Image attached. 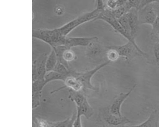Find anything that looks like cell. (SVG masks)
I'll use <instances>...</instances> for the list:
<instances>
[{
	"label": "cell",
	"instance_id": "6da1fadb",
	"mask_svg": "<svg viewBox=\"0 0 159 127\" xmlns=\"http://www.w3.org/2000/svg\"><path fill=\"white\" fill-rule=\"evenodd\" d=\"M101 11L97 9L71 20L59 28L61 33L64 36H67L71 31L80 25L91 20H94L99 16Z\"/></svg>",
	"mask_w": 159,
	"mask_h": 127
},
{
	"label": "cell",
	"instance_id": "7a4b0ae2",
	"mask_svg": "<svg viewBox=\"0 0 159 127\" xmlns=\"http://www.w3.org/2000/svg\"><path fill=\"white\" fill-rule=\"evenodd\" d=\"M108 49H113L116 51L119 56L125 58L128 62L134 58L142 56L147 57V53L141 49L137 47L133 43L128 42L127 43L121 46H112L108 47Z\"/></svg>",
	"mask_w": 159,
	"mask_h": 127
},
{
	"label": "cell",
	"instance_id": "3957f363",
	"mask_svg": "<svg viewBox=\"0 0 159 127\" xmlns=\"http://www.w3.org/2000/svg\"><path fill=\"white\" fill-rule=\"evenodd\" d=\"M98 20H103L109 24L115 31L126 38L128 42L133 43L138 48L140 49L136 42L134 38L124 29L117 20L111 15L108 10L105 9L94 21Z\"/></svg>",
	"mask_w": 159,
	"mask_h": 127
},
{
	"label": "cell",
	"instance_id": "277c9868",
	"mask_svg": "<svg viewBox=\"0 0 159 127\" xmlns=\"http://www.w3.org/2000/svg\"><path fill=\"white\" fill-rule=\"evenodd\" d=\"M153 1L138 11V16L140 25H152L157 17L155 10Z\"/></svg>",
	"mask_w": 159,
	"mask_h": 127
},
{
	"label": "cell",
	"instance_id": "5b68a950",
	"mask_svg": "<svg viewBox=\"0 0 159 127\" xmlns=\"http://www.w3.org/2000/svg\"><path fill=\"white\" fill-rule=\"evenodd\" d=\"M101 118L100 123L112 126H119L127 125L132 123L127 118L120 117L113 115L108 109H104L101 112Z\"/></svg>",
	"mask_w": 159,
	"mask_h": 127
},
{
	"label": "cell",
	"instance_id": "8992f818",
	"mask_svg": "<svg viewBox=\"0 0 159 127\" xmlns=\"http://www.w3.org/2000/svg\"><path fill=\"white\" fill-rule=\"evenodd\" d=\"M110 61H109L102 64L94 69L87 71L84 73H81L77 78L82 83L84 90H94L96 88L91 83V79L94 74L99 70L108 65Z\"/></svg>",
	"mask_w": 159,
	"mask_h": 127
},
{
	"label": "cell",
	"instance_id": "52a82bcc",
	"mask_svg": "<svg viewBox=\"0 0 159 127\" xmlns=\"http://www.w3.org/2000/svg\"><path fill=\"white\" fill-rule=\"evenodd\" d=\"M48 57L44 55L39 56L32 65L33 82L43 79L46 73V63Z\"/></svg>",
	"mask_w": 159,
	"mask_h": 127
},
{
	"label": "cell",
	"instance_id": "ba28073f",
	"mask_svg": "<svg viewBox=\"0 0 159 127\" xmlns=\"http://www.w3.org/2000/svg\"><path fill=\"white\" fill-rule=\"evenodd\" d=\"M97 37H66L64 46L69 49L77 46H88L90 44L98 41Z\"/></svg>",
	"mask_w": 159,
	"mask_h": 127
},
{
	"label": "cell",
	"instance_id": "9c48e42d",
	"mask_svg": "<svg viewBox=\"0 0 159 127\" xmlns=\"http://www.w3.org/2000/svg\"><path fill=\"white\" fill-rule=\"evenodd\" d=\"M136 85L133 86L130 90L126 93H121L113 100L109 108V112L118 117H122L121 109V106L126 99L129 96L135 87Z\"/></svg>",
	"mask_w": 159,
	"mask_h": 127
},
{
	"label": "cell",
	"instance_id": "30bf717a",
	"mask_svg": "<svg viewBox=\"0 0 159 127\" xmlns=\"http://www.w3.org/2000/svg\"><path fill=\"white\" fill-rule=\"evenodd\" d=\"M105 50L98 41L92 42L87 46L86 56L90 60H96L103 57Z\"/></svg>",
	"mask_w": 159,
	"mask_h": 127
},
{
	"label": "cell",
	"instance_id": "8fae6325",
	"mask_svg": "<svg viewBox=\"0 0 159 127\" xmlns=\"http://www.w3.org/2000/svg\"><path fill=\"white\" fill-rule=\"evenodd\" d=\"M138 11L132 9L127 13L131 34L134 39L137 36L140 25L138 16Z\"/></svg>",
	"mask_w": 159,
	"mask_h": 127
},
{
	"label": "cell",
	"instance_id": "7c38bea8",
	"mask_svg": "<svg viewBox=\"0 0 159 127\" xmlns=\"http://www.w3.org/2000/svg\"><path fill=\"white\" fill-rule=\"evenodd\" d=\"M77 115L84 116L88 120L94 114L93 109L88 103L87 98L85 99L83 104L80 107H77Z\"/></svg>",
	"mask_w": 159,
	"mask_h": 127
},
{
	"label": "cell",
	"instance_id": "4fadbf2b",
	"mask_svg": "<svg viewBox=\"0 0 159 127\" xmlns=\"http://www.w3.org/2000/svg\"><path fill=\"white\" fill-rule=\"evenodd\" d=\"M159 116L158 112L153 111L148 119L142 123L133 127H159Z\"/></svg>",
	"mask_w": 159,
	"mask_h": 127
},
{
	"label": "cell",
	"instance_id": "5bb4252c",
	"mask_svg": "<svg viewBox=\"0 0 159 127\" xmlns=\"http://www.w3.org/2000/svg\"><path fill=\"white\" fill-rule=\"evenodd\" d=\"M64 88L68 87L70 89L76 91H80L83 89V86L77 77L70 75L64 81Z\"/></svg>",
	"mask_w": 159,
	"mask_h": 127
},
{
	"label": "cell",
	"instance_id": "9a60e30c",
	"mask_svg": "<svg viewBox=\"0 0 159 127\" xmlns=\"http://www.w3.org/2000/svg\"><path fill=\"white\" fill-rule=\"evenodd\" d=\"M58 62V58L53 49L47 57L46 63V72L54 71Z\"/></svg>",
	"mask_w": 159,
	"mask_h": 127
},
{
	"label": "cell",
	"instance_id": "2e32d148",
	"mask_svg": "<svg viewBox=\"0 0 159 127\" xmlns=\"http://www.w3.org/2000/svg\"><path fill=\"white\" fill-rule=\"evenodd\" d=\"M74 75H65L61 74L55 71H51L46 72L44 77L46 84L54 81H64L69 76Z\"/></svg>",
	"mask_w": 159,
	"mask_h": 127
},
{
	"label": "cell",
	"instance_id": "e0dca14e",
	"mask_svg": "<svg viewBox=\"0 0 159 127\" xmlns=\"http://www.w3.org/2000/svg\"><path fill=\"white\" fill-rule=\"evenodd\" d=\"M69 98L74 102L77 107L80 106L83 103L86 98L80 91H76L70 89Z\"/></svg>",
	"mask_w": 159,
	"mask_h": 127
},
{
	"label": "cell",
	"instance_id": "ac0fdd59",
	"mask_svg": "<svg viewBox=\"0 0 159 127\" xmlns=\"http://www.w3.org/2000/svg\"><path fill=\"white\" fill-rule=\"evenodd\" d=\"M34 121L36 127H56L55 122H51L40 118H35Z\"/></svg>",
	"mask_w": 159,
	"mask_h": 127
},
{
	"label": "cell",
	"instance_id": "d6986e66",
	"mask_svg": "<svg viewBox=\"0 0 159 127\" xmlns=\"http://www.w3.org/2000/svg\"><path fill=\"white\" fill-rule=\"evenodd\" d=\"M46 85L44 79L33 82L32 93L42 92L43 88Z\"/></svg>",
	"mask_w": 159,
	"mask_h": 127
},
{
	"label": "cell",
	"instance_id": "ffe728a7",
	"mask_svg": "<svg viewBox=\"0 0 159 127\" xmlns=\"http://www.w3.org/2000/svg\"><path fill=\"white\" fill-rule=\"evenodd\" d=\"M117 20L124 29L127 33L131 35L127 13Z\"/></svg>",
	"mask_w": 159,
	"mask_h": 127
},
{
	"label": "cell",
	"instance_id": "44dd1931",
	"mask_svg": "<svg viewBox=\"0 0 159 127\" xmlns=\"http://www.w3.org/2000/svg\"><path fill=\"white\" fill-rule=\"evenodd\" d=\"M126 1H109L107 3V9L114 10L117 8L124 5Z\"/></svg>",
	"mask_w": 159,
	"mask_h": 127
},
{
	"label": "cell",
	"instance_id": "7402d4cb",
	"mask_svg": "<svg viewBox=\"0 0 159 127\" xmlns=\"http://www.w3.org/2000/svg\"><path fill=\"white\" fill-rule=\"evenodd\" d=\"M109 50L106 54L109 61H114L116 60L119 56L116 51L113 49H109Z\"/></svg>",
	"mask_w": 159,
	"mask_h": 127
},
{
	"label": "cell",
	"instance_id": "603a6c76",
	"mask_svg": "<svg viewBox=\"0 0 159 127\" xmlns=\"http://www.w3.org/2000/svg\"><path fill=\"white\" fill-rule=\"evenodd\" d=\"M41 93L42 92L32 93L33 108H36L39 105Z\"/></svg>",
	"mask_w": 159,
	"mask_h": 127
},
{
	"label": "cell",
	"instance_id": "cb8c5ba5",
	"mask_svg": "<svg viewBox=\"0 0 159 127\" xmlns=\"http://www.w3.org/2000/svg\"><path fill=\"white\" fill-rule=\"evenodd\" d=\"M152 25V29L151 34H154L159 33V16H157Z\"/></svg>",
	"mask_w": 159,
	"mask_h": 127
},
{
	"label": "cell",
	"instance_id": "d4e9b609",
	"mask_svg": "<svg viewBox=\"0 0 159 127\" xmlns=\"http://www.w3.org/2000/svg\"><path fill=\"white\" fill-rule=\"evenodd\" d=\"M155 58L157 65L159 64V43H155L153 47Z\"/></svg>",
	"mask_w": 159,
	"mask_h": 127
},
{
	"label": "cell",
	"instance_id": "484cf974",
	"mask_svg": "<svg viewBox=\"0 0 159 127\" xmlns=\"http://www.w3.org/2000/svg\"><path fill=\"white\" fill-rule=\"evenodd\" d=\"M73 127H82L81 117L77 115L73 125Z\"/></svg>",
	"mask_w": 159,
	"mask_h": 127
},
{
	"label": "cell",
	"instance_id": "4316f807",
	"mask_svg": "<svg viewBox=\"0 0 159 127\" xmlns=\"http://www.w3.org/2000/svg\"><path fill=\"white\" fill-rule=\"evenodd\" d=\"M77 116L76 113H74L70 117V120L67 126L66 127H73L74 122L76 119Z\"/></svg>",
	"mask_w": 159,
	"mask_h": 127
},
{
	"label": "cell",
	"instance_id": "83f0119b",
	"mask_svg": "<svg viewBox=\"0 0 159 127\" xmlns=\"http://www.w3.org/2000/svg\"><path fill=\"white\" fill-rule=\"evenodd\" d=\"M151 38L155 43H159V33L154 34H151Z\"/></svg>",
	"mask_w": 159,
	"mask_h": 127
},
{
	"label": "cell",
	"instance_id": "f1b7e54d",
	"mask_svg": "<svg viewBox=\"0 0 159 127\" xmlns=\"http://www.w3.org/2000/svg\"><path fill=\"white\" fill-rule=\"evenodd\" d=\"M153 3L157 16H159V1H154Z\"/></svg>",
	"mask_w": 159,
	"mask_h": 127
},
{
	"label": "cell",
	"instance_id": "f546056e",
	"mask_svg": "<svg viewBox=\"0 0 159 127\" xmlns=\"http://www.w3.org/2000/svg\"><path fill=\"white\" fill-rule=\"evenodd\" d=\"M55 11L58 15H61L63 13L64 9L62 7H58L56 8Z\"/></svg>",
	"mask_w": 159,
	"mask_h": 127
},
{
	"label": "cell",
	"instance_id": "4dcf8cb0",
	"mask_svg": "<svg viewBox=\"0 0 159 127\" xmlns=\"http://www.w3.org/2000/svg\"><path fill=\"white\" fill-rule=\"evenodd\" d=\"M100 124L102 126V127H133L132 126H129L127 125L119 126H112L106 125L102 123H100Z\"/></svg>",
	"mask_w": 159,
	"mask_h": 127
},
{
	"label": "cell",
	"instance_id": "1f68e13d",
	"mask_svg": "<svg viewBox=\"0 0 159 127\" xmlns=\"http://www.w3.org/2000/svg\"><path fill=\"white\" fill-rule=\"evenodd\" d=\"M157 65H158V66L159 67V64H157Z\"/></svg>",
	"mask_w": 159,
	"mask_h": 127
},
{
	"label": "cell",
	"instance_id": "d6a6232c",
	"mask_svg": "<svg viewBox=\"0 0 159 127\" xmlns=\"http://www.w3.org/2000/svg\"><path fill=\"white\" fill-rule=\"evenodd\" d=\"M158 113L159 116V111L158 112Z\"/></svg>",
	"mask_w": 159,
	"mask_h": 127
}]
</instances>
